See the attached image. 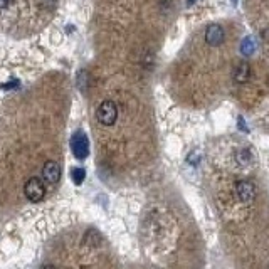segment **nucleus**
<instances>
[{"mask_svg":"<svg viewBox=\"0 0 269 269\" xmlns=\"http://www.w3.org/2000/svg\"><path fill=\"white\" fill-rule=\"evenodd\" d=\"M116 118H118V106L115 105V101L111 100L103 101L100 108H98V120H100V123L105 126H111L115 125Z\"/></svg>","mask_w":269,"mask_h":269,"instance_id":"f257e3e1","label":"nucleus"},{"mask_svg":"<svg viewBox=\"0 0 269 269\" xmlns=\"http://www.w3.org/2000/svg\"><path fill=\"white\" fill-rule=\"evenodd\" d=\"M24 193H26V197L31 202H41L42 199H44V195H46L44 183L41 182V178L32 177V178L27 180L26 187H24Z\"/></svg>","mask_w":269,"mask_h":269,"instance_id":"f03ea898","label":"nucleus"},{"mask_svg":"<svg viewBox=\"0 0 269 269\" xmlns=\"http://www.w3.org/2000/svg\"><path fill=\"white\" fill-rule=\"evenodd\" d=\"M71 150H73V153L76 158H79V160L86 158L89 153V143H88L86 135L81 133V131L74 133V136L71 138Z\"/></svg>","mask_w":269,"mask_h":269,"instance_id":"7ed1b4c3","label":"nucleus"},{"mask_svg":"<svg viewBox=\"0 0 269 269\" xmlns=\"http://www.w3.org/2000/svg\"><path fill=\"white\" fill-rule=\"evenodd\" d=\"M225 39L224 29L219 26V24H210L205 31V42L209 46H220Z\"/></svg>","mask_w":269,"mask_h":269,"instance_id":"20e7f679","label":"nucleus"},{"mask_svg":"<svg viewBox=\"0 0 269 269\" xmlns=\"http://www.w3.org/2000/svg\"><path fill=\"white\" fill-rule=\"evenodd\" d=\"M42 177L47 183H58L59 178H61V167L58 162H46L44 168H42Z\"/></svg>","mask_w":269,"mask_h":269,"instance_id":"39448f33","label":"nucleus"},{"mask_svg":"<svg viewBox=\"0 0 269 269\" xmlns=\"http://www.w3.org/2000/svg\"><path fill=\"white\" fill-rule=\"evenodd\" d=\"M235 190H237L239 199L242 200V202H252L254 197H256V187H254V183L249 182V180L237 182V187H235Z\"/></svg>","mask_w":269,"mask_h":269,"instance_id":"423d86ee","label":"nucleus"},{"mask_svg":"<svg viewBox=\"0 0 269 269\" xmlns=\"http://www.w3.org/2000/svg\"><path fill=\"white\" fill-rule=\"evenodd\" d=\"M249 78H251V64L247 63V61H242V63H239V66L235 68V73H234V79L240 84L247 83Z\"/></svg>","mask_w":269,"mask_h":269,"instance_id":"0eeeda50","label":"nucleus"},{"mask_svg":"<svg viewBox=\"0 0 269 269\" xmlns=\"http://www.w3.org/2000/svg\"><path fill=\"white\" fill-rule=\"evenodd\" d=\"M254 51H256V44H254L252 37H246V39L242 41V44H240V53H242V56H251Z\"/></svg>","mask_w":269,"mask_h":269,"instance_id":"6e6552de","label":"nucleus"},{"mask_svg":"<svg viewBox=\"0 0 269 269\" xmlns=\"http://www.w3.org/2000/svg\"><path fill=\"white\" fill-rule=\"evenodd\" d=\"M71 177H73V182L76 183V185H81L84 182V178H86V172H84V168H73Z\"/></svg>","mask_w":269,"mask_h":269,"instance_id":"1a4fd4ad","label":"nucleus"},{"mask_svg":"<svg viewBox=\"0 0 269 269\" xmlns=\"http://www.w3.org/2000/svg\"><path fill=\"white\" fill-rule=\"evenodd\" d=\"M9 2H11V0H0V9L7 7V6H9Z\"/></svg>","mask_w":269,"mask_h":269,"instance_id":"9d476101","label":"nucleus"},{"mask_svg":"<svg viewBox=\"0 0 269 269\" xmlns=\"http://www.w3.org/2000/svg\"><path fill=\"white\" fill-rule=\"evenodd\" d=\"M41 269H56L54 266H51V264H46V266H42Z\"/></svg>","mask_w":269,"mask_h":269,"instance_id":"9b49d317","label":"nucleus"},{"mask_svg":"<svg viewBox=\"0 0 269 269\" xmlns=\"http://www.w3.org/2000/svg\"><path fill=\"white\" fill-rule=\"evenodd\" d=\"M193 2H195V0H188V4H193Z\"/></svg>","mask_w":269,"mask_h":269,"instance_id":"f8f14e48","label":"nucleus"},{"mask_svg":"<svg viewBox=\"0 0 269 269\" xmlns=\"http://www.w3.org/2000/svg\"><path fill=\"white\" fill-rule=\"evenodd\" d=\"M232 2H234V4H235V2H237V0H232Z\"/></svg>","mask_w":269,"mask_h":269,"instance_id":"ddd939ff","label":"nucleus"}]
</instances>
